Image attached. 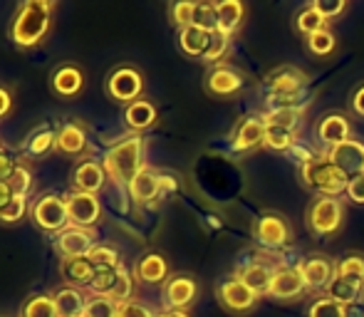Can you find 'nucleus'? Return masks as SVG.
Masks as SVG:
<instances>
[{
    "label": "nucleus",
    "instance_id": "obj_1",
    "mask_svg": "<svg viewBox=\"0 0 364 317\" xmlns=\"http://www.w3.org/2000/svg\"><path fill=\"white\" fill-rule=\"evenodd\" d=\"M53 8L55 5L48 3V0H25L23 5H18L8 30L15 48L30 50L43 43L45 35L50 33V13H53Z\"/></svg>",
    "mask_w": 364,
    "mask_h": 317
},
{
    "label": "nucleus",
    "instance_id": "obj_2",
    "mask_svg": "<svg viewBox=\"0 0 364 317\" xmlns=\"http://www.w3.org/2000/svg\"><path fill=\"white\" fill-rule=\"evenodd\" d=\"M297 178L300 186L305 191H310L312 196H330V198H342L347 191L350 176L342 173L335 163L327 158V154H315L297 166Z\"/></svg>",
    "mask_w": 364,
    "mask_h": 317
},
{
    "label": "nucleus",
    "instance_id": "obj_3",
    "mask_svg": "<svg viewBox=\"0 0 364 317\" xmlns=\"http://www.w3.org/2000/svg\"><path fill=\"white\" fill-rule=\"evenodd\" d=\"M107 178H112L119 186H129V181L144 168V139L141 134H129L114 146L107 149L102 158Z\"/></svg>",
    "mask_w": 364,
    "mask_h": 317
},
{
    "label": "nucleus",
    "instance_id": "obj_4",
    "mask_svg": "<svg viewBox=\"0 0 364 317\" xmlns=\"http://www.w3.org/2000/svg\"><path fill=\"white\" fill-rule=\"evenodd\" d=\"M347 218V206L342 198L315 196L305 208V228L315 238H335Z\"/></svg>",
    "mask_w": 364,
    "mask_h": 317
},
{
    "label": "nucleus",
    "instance_id": "obj_5",
    "mask_svg": "<svg viewBox=\"0 0 364 317\" xmlns=\"http://www.w3.org/2000/svg\"><path fill=\"white\" fill-rule=\"evenodd\" d=\"M250 236L260 250H283L295 243V228L280 211H263L253 218Z\"/></svg>",
    "mask_w": 364,
    "mask_h": 317
},
{
    "label": "nucleus",
    "instance_id": "obj_6",
    "mask_svg": "<svg viewBox=\"0 0 364 317\" xmlns=\"http://www.w3.org/2000/svg\"><path fill=\"white\" fill-rule=\"evenodd\" d=\"M216 300L220 308L233 317H245V315L255 313V308H258V303H260L258 295H255L248 285L240 283L235 275L233 278L220 280L216 285Z\"/></svg>",
    "mask_w": 364,
    "mask_h": 317
},
{
    "label": "nucleus",
    "instance_id": "obj_7",
    "mask_svg": "<svg viewBox=\"0 0 364 317\" xmlns=\"http://www.w3.org/2000/svg\"><path fill=\"white\" fill-rule=\"evenodd\" d=\"M265 131H268V122L263 114H248L238 119L228 136V146L233 154H253V151L263 149L265 144Z\"/></svg>",
    "mask_w": 364,
    "mask_h": 317
},
{
    "label": "nucleus",
    "instance_id": "obj_8",
    "mask_svg": "<svg viewBox=\"0 0 364 317\" xmlns=\"http://www.w3.org/2000/svg\"><path fill=\"white\" fill-rule=\"evenodd\" d=\"M107 97L122 104H132V102L141 100V92H144V75L139 72L132 65H122V68L112 70L107 75L105 82Z\"/></svg>",
    "mask_w": 364,
    "mask_h": 317
},
{
    "label": "nucleus",
    "instance_id": "obj_9",
    "mask_svg": "<svg viewBox=\"0 0 364 317\" xmlns=\"http://www.w3.org/2000/svg\"><path fill=\"white\" fill-rule=\"evenodd\" d=\"M245 75L233 65H213L203 77V92L213 100H233L243 92Z\"/></svg>",
    "mask_w": 364,
    "mask_h": 317
},
{
    "label": "nucleus",
    "instance_id": "obj_10",
    "mask_svg": "<svg viewBox=\"0 0 364 317\" xmlns=\"http://www.w3.org/2000/svg\"><path fill=\"white\" fill-rule=\"evenodd\" d=\"M352 131L355 129H352L350 114H345V112H340V109H332V112H325V114L320 117V122L315 124V139H317V144H320L322 154H327L332 146L352 139V136H355Z\"/></svg>",
    "mask_w": 364,
    "mask_h": 317
},
{
    "label": "nucleus",
    "instance_id": "obj_11",
    "mask_svg": "<svg viewBox=\"0 0 364 317\" xmlns=\"http://www.w3.org/2000/svg\"><path fill=\"white\" fill-rule=\"evenodd\" d=\"M30 213H33L35 226L45 233H63L70 223L65 196H55V193H45L43 198H38Z\"/></svg>",
    "mask_w": 364,
    "mask_h": 317
},
{
    "label": "nucleus",
    "instance_id": "obj_12",
    "mask_svg": "<svg viewBox=\"0 0 364 317\" xmlns=\"http://www.w3.org/2000/svg\"><path fill=\"white\" fill-rule=\"evenodd\" d=\"M310 82V75L302 72L295 65H280V68L270 70L263 80L265 97H292L300 95Z\"/></svg>",
    "mask_w": 364,
    "mask_h": 317
},
{
    "label": "nucleus",
    "instance_id": "obj_13",
    "mask_svg": "<svg viewBox=\"0 0 364 317\" xmlns=\"http://www.w3.org/2000/svg\"><path fill=\"white\" fill-rule=\"evenodd\" d=\"M297 270L305 280L307 293H325L335 278V260L325 253H307L297 260Z\"/></svg>",
    "mask_w": 364,
    "mask_h": 317
},
{
    "label": "nucleus",
    "instance_id": "obj_14",
    "mask_svg": "<svg viewBox=\"0 0 364 317\" xmlns=\"http://www.w3.org/2000/svg\"><path fill=\"white\" fill-rule=\"evenodd\" d=\"M164 310H188L198 298V283L193 275L178 273L164 283Z\"/></svg>",
    "mask_w": 364,
    "mask_h": 317
},
{
    "label": "nucleus",
    "instance_id": "obj_15",
    "mask_svg": "<svg viewBox=\"0 0 364 317\" xmlns=\"http://www.w3.org/2000/svg\"><path fill=\"white\" fill-rule=\"evenodd\" d=\"M305 293H307V285L302 280L297 265H278V270L273 275V283H270L268 298L278 300V303H295Z\"/></svg>",
    "mask_w": 364,
    "mask_h": 317
},
{
    "label": "nucleus",
    "instance_id": "obj_16",
    "mask_svg": "<svg viewBox=\"0 0 364 317\" xmlns=\"http://www.w3.org/2000/svg\"><path fill=\"white\" fill-rule=\"evenodd\" d=\"M65 203H68L70 226L90 228V226H95L102 216V203L95 193L75 191L73 188V191L65 193Z\"/></svg>",
    "mask_w": 364,
    "mask_h": 317
},
{
    "label": "nucleus",
    "instance_id": "obj_17",
    "mask_svg": "<svg viewBox=\"0 0 364 317\" xmlns=\"http://www.w3.org/2000/svg\"><path fill=\"white\" fill-rule=\"evenodd\" d=\"M327 158L350 178L364 176V141L362 139L352 136V139L332 146V149L327 151Z\"/></svg>",
    "mask_w": 364,
    "mask_h": 317
},
{
    "label": "nucleus",
    "instance_id": "obj_18",
    "mask_svg": "<svg viewBox=\"0 0 364 317\" xmlns=\"http://www.w3.org/2000/svg\"><path fill=\"white\" fill-rule=\"evenodd\" d=\"M278 270V265H270L268 260L263 258H253L248 263H243L235 273V278L243 285H248L258 298H268L270 283H273V275Z\"/></svg>",
    "mask_w": 364,
    "mask_h": 317
},
{
    "label": "nucleus",
    "instance_id": "obj_19",
    "mask_svg": "<svg viewBox=\"0 0 364 317\" xmlns=\"http://www.w3.org/2000/svg\"><path fill=\"white\" fill-rule=\"evenodd\" d=\"M95 245H97L95 233H92L90 228H80V226H68L55 238V250H58L63 258H87V253H90Z\"/></svg>",
    "mask_w": 364,
    "mask_h": 317
},
{
    "label": "nucleus",
    "instance_id": "obj_20",
    "mask_svg": "<svg viewBox=\"0 0 364 317\" xmlns=\"http://www.w3.org/2000/svg\"><path fill=\"white\" fill-rule=\"evenodd\" d=\"M164 186H166V178H164L159 171H154V168L144 166L129 181L127 191H129V198L136 203V206H146V203H151L154 198L161 196Z\"/></svg>",
    "mask_w": 364,
    "mask_h": 317
},
{
    "label": "nucleus",
    "instance_id": "obj_21",
    "mask_svg": "<svg viewBox=\"0 0 364 317\" xmlns=\"http://www.w3.org/2000/svg\"><path fill=\"white\" fill-rule=\"evenodd\" d=\"M105 181H107L105 166H102L100 161H92V158L77 163V168L73 171V188L75 191L95 193L97 196V191L105 186Z\"/></svg>",
    "mask_w": 364,
    "mask_h": 317
},
{
    "label": "nucleus",
    "instance_id": "obj_22",
    "mask_svg": "<svg viewBox=\"0 0 364 317\" xmlns=\"http://www.w3.org/2000/svg\"><path fill=\"white\" fill-rule=\"evenodd\" d=\"M50 87H53V92L58 97H75L82 92V87H85V75H82V70L77 68V65H60L58 70L53 72V77H50Z\"/></svg>",
    "mask_w": 364,
    "mask_h": 317
},
{
    "label": "nucleus",
    "instance_id": "obj_23",
    "mask_svg": "<svg viewBox=\"0 0 364 317\" xmlns=\"http://www.w3.org/2000/svg\"><path fill=\"white\" fill-rule=\"evenodd\" d=\"M134 273L141 283L146 285H159L166 283L171 275H168V260L161 253H144L134 265Z\"/></svg>",
    "mask_w": 364,
    "mask_h": 317
},
{
    "label": "nucleus",
    "instance_id": "obj_24",
    "mask_svg": "<svg viewBox=\"0 0 364 317\" xmlns=\"http://www.w3.org/2000/svg\"><path fill=\"white\" fill-rule=\"evenodd\" d=\"M156 119H159V112L149 100H136L124 107V124L132 129V134L146 131L149 127L156 124Z\"/></svg>",
    "mask_w": 364,
    "mask_h": 317
},
{
    "label": "nucleus",
    "instance_id": "obj_25",
    "mask_svg": "<svg viewBox=\"0 0 364 317\" xmlns=\"http://www.w3.org/2000/svg\"><path fill=\"white\" fill-rule=\"evenodd\" d=\"M213 33H206V30L196 28V25H188V28L178 30V50H181L186 58L191 60H203L208 45H211Z\"/></svg>",
    "mask_w": 364,
    "mask_h": 317
},
{
    "label": "nucleus",
    "instance_id": "obj_26",
    "mask_svg": "<svg viewBox=\"0 0 364 317\" xmlns=\"http://www.w3.org/2000/svg\"><path fill=\"white\" fill-rule=\"evenodd\" d=\"M218 13V33L233 38L245 23V5L240 0H220L216 3Z\"/></svg>",
    "mask_w": 364,
    "mask_h": 317
},
{
    "label": "nucleus",
    "instance_id": "obj_27",
    "mask_svg": "<svg viewBox=\"0 0 364 317\" xmlns=\"http://www.w3.org/2000/svg\"><path fill=\"white\" fill-rule=\"evenodd\" d=\"M55 149L65 156H80L87 149V134L77 122H65L58 129V139H55Z\"/></svg>",
    "mask_w": 364,
    "mask_h": 317
},
{
    "label": "nucleus",
    "instance_id": "obj_28",
    "mask_svg": "<svg viewBox=\"0 0 364 317\" xmlns=\"http://www.w3.org/2000/svg\"><path fill=\"white\" fill-rule=\"evenodd\" d=\"M292 30H295L297 38L305 40V38H310V35H315V33L330 30V23H327V20L317 13L315 5L307 3V5H302V8L295 13V18H292Z\"/></svg>",
    "mask_w": 364,
    "mask_h": 317
},
{
    "label": "nucleus",
    "instance_id": "obj_29",
    "mask_svg": "<svg viewBox=\"0 0 364 317\" xmlns=\"http://www.w3.org/2000/svg\"><path fill=\"white\" fill-rule=\"evenodd\" d=\"M60 273L70 288H82V285H90L95 278V265L90 263V258H63Z\"/></svg>",
    "mask_w": 364,
    "mask_h": 317
},
{
    "label": "nucleus",
    "instance_id": "obj_30",
    "mask_svg": "<svg viewBox=\"0 0 364 317\" xmlns=\"http://www.w3.org/2000/svg\"><path fill=\"white\" fill-rule=\"evenodd\" d=\"M322 295H325V298H330V300H335V303L345 305V308H355V305H360V300L364 295V288H362V285L350 283V280L337 278V275H335V278H332V283L327 285V290Z\"/></svg>",
    "mask_w": 364,
    "mask_h": 317
},
{
    "label": "nucleus",
    "instance_id": "obj_31",
    "mask_svg": "<svg viewBox=\"0 0 364 317\" xmlns=\"http://www.w3.org/2000/svg\"><path fill=\"white\" fill-rule=\"evenodd\" d=\"M55 298V308H58L60 317H82L87 308V298L80 288H63L53 295Z\"/></svg>",
    "mask_w": 364,
    "mask_h": 317
},
{
    "label": "nucleus",
    "instance_id": "obj_32",
    "mask_svg": "<svg viewBox=\"0 0 364 317\" xmlns=\"http://www.w3.org/2000/svg\"><path fill=\"white\" fill-rule=\"evenodd\" d=\"M55 139H58V131H55L50 124H43L28 134V139H25V144H23V151L33 158L45 156L50 149H55Z\"/></svg>",
    "mask_w": 364,
    "mask_h": 317
},
{
    "label": "nucleus",
    "instance_id": "obj_33",
    "mask_svg": "<svg viewBox=\"0 0 364 317\" xmlns=\"http://www.w3.org/2000/svg\"><path fill=\"white\" fill-rule=\"evenodd\" d=\"M335 275L364 288V253L352 250V253H347L345 258L335 260Z\"/></svg>",
    "mask_w": 364,
    "mask_h": 317
},
{
    "label": "nucleus",
    "instance_id": "obj_34",
    "mask_svg": "<svg viewBox=\"0 0 364 317\" xmlns=\"http://www.w3.org/2000/svg\"><path fill=\"white\" fill-rule=\"evenodd\" d=\"M295 146H297V131H290V129H283V127L268 124L263 149L275 151V154H288V151L295 149Z\"/></svg>",
    "mask_w": 364,
    "mask_h": 317
},
{
    "label": "nucleus",
    "instance_id": "obj_35",
    "mask_svg": "<svg viewBox=\"0 0 364 317\" xmlns=\"http://www.w3.org/2000/svg\"><path fill=\"white\" fill-rule=\"evenodd\" d=\"M305 112H307V107H283V109L263 112V119L268 122V124L297 131V127L302 124V117H305Z\"/></svg>",
    "mask_w": 364,
    "mask_h": 317
},
{
    "label": "nucleus",
    "instance_id": "obj_36",
    "mask_svg": "<svg viewBox=\"0 0 364 317\" xmlns=\"http://www.w3.org/2000/svg\"><path fill=\"white\" fill-rule=\"evenodd\" d=\"M305 43V50L312 55V58H332L337 53V35L332 30H322V33H315L310 38L302 40Z\"/></svg>",
    "mask_w": 364,
    "mask_h": 317
},
{
    "label": "nucleus",
    "instance_id": "obj_37",
    "mask_svg": "<svg viewBox=\"0 0 364 317\" xmlns=\"http://www.w3.org/2000/svg\"><path fill=\"white\" fill-rule=\"evenodd\" d=\"M20 317H60L58 308H55L53 295H33V298L25 300Z\"/></svg>",
    "mask_w": 364,
    "mask_h": 317
},
{
    "label": "nucleus",
    "instance_id": "obj_38",
    "mask_svg": "<svg viewBox=\"0 0 364 317\" xmlns=\"http://www.w3.org/2000/svg\"><path fill=\"white\" fill-rule=\"evenodd\" d=\"M193 10H196V3H191V0H176V3H171L166 8L168 23L178 30L188 28V25H193Z\"/></svg>",
    "mask_w": 364,
    "mask_h": 317
},
{
    "label": "nucleus",
    "instance_id": "obj_39",
    "mask_svg": "<svg viewBox=\"0 0 364 317\" xmlns=\"http://www.w3.org/2000/svg\"><path fill=\"white\" fill-rule=\"evenodd\" d=\"M230 43H233V38H228V35H220V33H213L211 38V45H208L206 55H203L201 63L206 65H223V60L230 55Z\"/></svg>",
    "mask_w": 364,
    "mask_h": 317
},
{
    "label": "nucleus",
    "instance_id": "obj_40",
    "mask_svg": "<svg viewBox=\"0 0 364 317\" xmlns=\"http://www.w3.org/2000/svg\"><path fill=\"white\" fill-rule=\"evenodd\" d=\"M122 268V265H119ZM119 268H95V278L90 283V290L95 295H109L114 290L117 280H119Z\"/></svg>",
    "mask_w": 364,
    "mask_h": 317
},
{
    "label": "nucleus",
    "instance_id": "obj_41",
    "mask_svg": "<svg viewBox=\"0 0 364 317\" xmlns=\"http://www.w3.org/2000/svg\"><path fill=\"white\" fill-rule=\"evenodd\" d=\"M305 317H347V308L335 303V300L325 298V295H320V298H315L307 305Z\"/></svg>",
    "mask_w": 364,
    "mask_h": 317
},
{
    "label": "nucleus",
    "instance_id": "obj_42",
    "mask_svg": "<svg viewBox=\"0 0 364 317\" xmlns=\"http://www.w3.org/2000/svg\"><path fill=\"white\" fill-rule=\"evenodd\" d=\"M193 25L206 30V33H218L216 3H196V10H193Z\"/></svg>",
    "mask_w": 364,
    "mask_h": 317
},
{
    "label": "nucleus",
    "instance_id": "obj_43",
    "mask_svg": "<svg viewBox=\"0 0 364 317\" xmlns=\"http://www.w3.org/2000/svg\"><path fill=\"white\" fill-rule=\"evenodd\" d=\"M87 258H90V263L95 265V268H119V253H117L112 245L97 243L95 248L87 253Z\"/></svg>",
    "mask_w": 364,
    "mask_h": 317
},
{
    "label": "nucleus",
    "instance_id": "obj_44",
    "mask_svg": "<svg viewBox=\"0 0 364 317\" xmlns=\"http://www.w3.org/2000/svg\"><path fill=\"white\" fill-rule=\"evenodd\" d=\"M117 310L119 305L112 298H105V295H95V298L87 300V308L82 317H117Z\"/></svg>",
    "mask_w": 364,
    "mask_h": 317
},
{
    "label": "nucleus",
    "instance_id": "obj_45",
    "mask_svg": "<svg viewBox=\"0 0 364 317\" xmlns=\"http://www.w3.org/2000/svg\"><path fill=\"white\" fill-rule=\"evenodd\" d=\"M8 183H10V188H13L15 196L28 198L30 188H33V173H30L28 166L18 163V166H15V171H13V176L8 178Z\"/></svg>",
    "mask_w": 364,
    "mask_h": 317
},
{
    "label": "nucleus",
    "instance_id": "obj_46",
    "mask_svg": "<svg viewBox=\"0 0 364 317\" xmlns=\"http://www.w3.org/2000/svg\"><path fill=\"white\" fill-rule=\"evenodd\" d=\"M312 5H315V10L327 23H335V20L342 18V15L347 13V8H350L347 0H312Z\"/></svg>",
    "mask_w": 364,
    "mask_h": 317
},
{
    "label": "nucleus",
    "instance_id": "obj_47",
    "mask_svg": "<svg viewBox=\"0 0 364 317\" xmlns=\"http://www.w3.org/2000/svg\"><path fill=\"white\" fill-rule=\"evenodd\" d=\"M28 213V198L15 196L5 208H0V223H18Z\"/></svg>",
    "mask_w": 364,
    "mask_h": 317
},
{
    "label": "nucleus",
    "instance_id": "obj_48",
    "mask_svg": "<svg viewBox=\"0 0 364 317\" xmlns=\"http://www.w3.org/2000/svg\"><path fill=\"white\" fill-rule=\"evenodd\" d=\"M107 298H112L117 305L129 303V300H132V278H129V270H127V268H119V280H117L114 290H112Z\"/></svg>",
    "mask_w": 364,
    "mask_h": 317
},
{
    "label": "nucleus",
    "instance_id": "obj_49",
    "mask_svg": "<svg viewBox=\"0 0 364 317\" xmlns=\"http://www.w3.org/2000/svg\"><path fill=\"white\" fill-rule=\"evenodd\" d=\"M117 317H159L149 305L139 303V300H129V303H122L117 310Z\"/></svg>",
    "mask_w": 364,
    "mask_h": 317
},
{
    "label": "nucleus",
    "instance_id": "obj_50",
    "mask_svg": "<svg viewBox=\"0 0 364 317\" xmlns=\"http://www.w3.org/2000/svg\"><path fill=\"white\" fill-rule=\"evenodd\" d=\"M345 198L355 206H364V176H355L350 178L347 183V191H345Z\"/></svg>",
    "mask_w": 364,
    "mask_h": 317
},
{
    "label": "nucleus",
    "instance_id": "obj_51",
    "mask_svg": "<svg viewBox=\"0 0 364 317\" xmlns=\"http://www.w3.org/2000/svg\"><path fill=\"white\" fill-rule=\"evenodd\" d=\"M350 109L355 117H360V119H364V82L362 85L355 87V92H352L350 97Z\"/></svg>",
    "mask_w": 364,
    "mask_h": 317
},
{
    "label": "nucleus",
    "instance_id": "obj_52",
    "mask_svg": "<svg viewBox=\"0 0 364 317\" xmlns=\"http://www.w3.org/2000/svg\"><path fill=\"white\" fill-rule=\"evenodd\" d=\"M15 166H18V163L13 161V156H10L8 151L0 149V181H8V178L13 176Z\"/></svg>",
    "mask_w": 364,
    "mask_h": 317
},
{
    "label": "nucleus",
    "instance_id": "obj_53",
    "mask_svg": "<svg viewBox=\"0 0 364 317\" xmlns=\"http://www.w3.org/2000/svg\"><path fill=\"white\" fill-rule=\"evenodd\" d=\"M13 198H15V193H13V188H10V183L8 181H0V208L8 206Z\"/></svg>",
    "mask_w": 364,
    "mask_h": 317
},
{
    "label": "nucleus",
    "instance_id": "obj_54",
    "mask_svg": "<svg viewBox=\"0 0 364 317\" xmlns=\"http://www.w3.org/2000/svg\"><path fill=\"white\" fill-rule=\"evenodd\" d=\"M13 107V100H10V92L0 87V117H5Z\"/></svg>",
    "mask_w": 364,
    "mask_h": 317
},
{
    "label": "nucleus",
    "instance_id": "obj_55",
    "mask_svg": "<svg viewBox=\"0 0 364 317\" xmlns=\"http://www.w3.org/2000/svg\"><path fill=\"white\" fill-rule=\"evenodd\" d=\"M159 317H191V315H188V310H164V313H159Z\"/></svg>",
    "mask_w": 364,
    "mask_h": 317
}]
</instances>
